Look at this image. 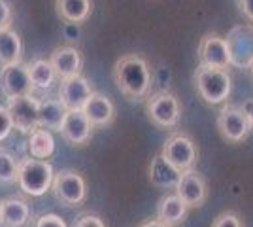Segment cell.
Instances as JSON below:
<instances>
[{
    "mask_svg": "<svg viewBox=\"0 0 253 227\" xmlns=\"http://www.w3.org/2000/svg\"><path fill=\"white\" fill-rule=\"evenodd\" d=\"M199 61L204 66L213 68H229L231 66V55L229 45L221 34H204L199 44Z\"/></svg>",
    "mask_w": 253,
    "mask_h": 227,
    "instance_id": "obj_13",
    "label": "cell"
},
{
    "mask_svg": "<svg viewBox=\"0 0 253 227\" xmlns=\"http://www.w3.org/2000/svg\"><path fill=\"white\" fill-rule=\"evenodd\" d=\"M91 95H93V86L89 84V80L85 76L76 74L61 80L59 100L66 106V110L84 108V104Z\"/></svg>",
    "mask_w": 253,
    "mask_h": 227,
    "instance_id": "obj_14",
    "label": "cell"
},
{
    "mask_svg": "<svg viewBox=\"0 0 253 227\" xmlns=\"http://www.w3.org/2000/svg\"><path fill=\"white\" fill-rule=\"evenodd\" d=\"M227 45L231 55V66L234 68H250L253 63V25H238L227 34Z\"/></svg>",
    "mask_w": 253,
    "mask_h": 227,
    "instance_id": "obj_8",
    "label": "cell"
},
{
    "mask_svg": "<svg viewBox=\"0 0 253 227\" xmlns=\"http://www.w3.org/2000/svg\"><path fill=\"white\" fill-rule=\"evenodd\" d=\"M217 131L223 138L231 144H238L248 138L252 129V119L246 116L240 106L236 104H225L217 114Z\"/></svg>",
    "mask_w": 253,
    "mask_h": 227,
    "instance_id": "obj_7",
    "label": "cell"
},
{
    "mask_svg": "<svg viewBox=\"0 0 253 227\" xmlns=\"http://www.w3.org/2000/svg\"><path fill=\"white\" fill-rule=\"evenodd\" d=\"M31 222V206L25 199L8 197L0 201V224L4 227H27Z\"/></svg>",
    "mask_w": 253,
    "mask_h": 227,
    "instance_id": "obj_17",
    "label": "cell"
},
{
    "mask_svg": "<svg viewBox=\"0 0 253 227\" xmlns=\"http://www.w3.org/2000/svg\"><path fill=\"white\" fill-rule=\"evenodd\" d=\"M57 15L66 23H85L91 17L93 0H55Z\"/></svg>",
    "mask_w": 253,
    "mask_h": 227,
    "instance_id": "obj_20",
    "label": "cell"
},
{
    "mask_svg": "<svg viewBox=\"0 0 253 227\" xmlns=\"http://www.w3.org/2000/svg\"><path fill=\"white\" fill-rule=\"evenodd\" d=\"M238 8L244 17L253 23V0H238Z\"/></svg>",
    "mask_w": 253,
    "mask_h": 227,
    "instance_id": "obj_31",
    "label": "cell"
},
{
    "mask_svg": "<svg viewBox=\"0 0 253 227\" xmlns=\"http://www.w3.org/2000/svg\"><path fill=\"white\" fill-rule=\"evenodd\" d=\"M181 171H178L172 163H169L159 151L149 163V182L161 189H174L179 180Z\"/></svg>",
    "mask_w": 253,
    "mask_h": 227,
    "instance_id": "obj_19",
    "label": "cell"
},
{
    "mask_svg": "<svg viewBox=\"0 0 253 227\" xmlns=\"http://www.w3.org/2000/svg\"><path fill=\"white\" fill-rule=\"evenodd\" d=\"M138 227H169V226H167V224H163L161 220H157V218H155V220H148V222L140 224Z\"/></svg>",
    "mask_w": 253,
    "mask_h": 227,
    "instance_id": "obj_32",
    "label": "cell"
},
{
    "mask_svg": "<svg viewBox=\"0 0 253 227\" xmlns=\"http://www.w3.org/2000/svg\"><path fill=\"white\" fill-rule=\"evenodd\" d=\"M211 227H244V222L242 218L238 216V212L227 210V212H221L211 222Z\"/></svg>",
    "mask_w": 253,
    "mask_h": 227,
    "instance_id": "obj_26",
    "label": "cell"
},
{
    "mask_svg": "<svg viewBox=\"0 0 253 227\" xmlns=\"http://www.w3.org/2000/svg\"><path fill=\"white\" fill-rule=\"evenodd\" d=\"M252 129H253V116H252Z\"/></svg>",
    "mask_w": 253,
    "mask_h": 227,
    "instance_id": "obj_35",
    "label": "cell"
},
{
    "mask_svg": "<svg viewBox=\"0 0 253 227\" xmlns=\"http://www.w3.org/2000/svg\"><path fill=\"white\" fill-rule=\"evenodd\" d=\"M114 82L128 100H144L153 84L151 68L140 55H123L114 65Z\"/></svg>",
    "mask_w": 253,
    "mask_h": 227,
    "instance_id": "obj_1",
    "label": "cell"
},
{
    "mask_svg": "<svg viewBox=\"0 0 253 227\" xmlns=\"http://www.w3.org/2000/svg\"><path fill=\"white\" fill-rule=\"evenodd\" d=\"M240 108L246 112V116H248V118L252 119V116H253V98H252V100H246Z\"/></svg>",
    "mask_w": 253,
    "mask_h": 227,
    "instance_id": "obj_33",
    "label": "cell"
},
{
    "mask_svg": "<svg viewBox=\"0 0 253 227\" xmlns=\"http://www.w3.org/2000/svg\"><path fill=\"white\" fill-rule=\"evenodd\" d=\"M66 116V106L59 98H45L40 100V110H38V127L49 131H59Z\"/></svg>",
    "mask_w": 253,
    "mask_h": 227,
    "instance_id": "obj_22",
    "label": "cell"
},
{
    "mask_svg": "<svg viewBox=\"0 0 253 227\" xmlns=\"http://www.w3.org/2000/svg\"><path fill=\"white\" fill-rule=\"evenodd\" d=\"M49 63L55 68V74L59 80L70 78V76L82 74V66H84V57L80 53V49H76L74 45H59L53 49Z\"/></svg>",
    "mask_w": 253,
    "mask_h": 227,
    "instance_id": "obj_15",
    "label": "cell"
},
{
    "mask_svg": "<svg viewBox=\"0 0 253 227\" xmlns=\"http://www.w3.org/2000/svg\"><path fill=\"white\" fill-rule=\"evenodd\" d=\"M174 191L187 205V208H199L208 199V184H206L204 176L199 171H195V167L179 174V180Z\"/></svg>",
    "mask_w": 253,
    "mask_h": 227,
    "instance_id": "obj_10",
    "label": "cell"
},
{
    "mask_svg": "<svg viewBox=\"0 0 253 227\" xmlns=\"http://www.w3.org/2000/svg\"><path fill=\"white\" fill-rule=\"evenodd\" d=\"M146 114L149 121L159 129H174L181 118L179 98L167 89L151 93L146 97Z\"/></svg>",
    "mask_w": 253,
    "mask_h": 227,
    "instance_id": "obj_4",
    "label": "cell"
},
{
    "mask_svg": "<svg viewBox=\"0 0 253 227\" xmlns=\"http://www.w3.org/2000/svg\"><path fill=\"white\" fill-rule=\"evenodd\" d=\"M6 108H8L11 121H13V129L29 135L31 131H34L38 127L40 100L34 97V95H23V97L8 98Z\"/></svg>",
    "mask_w": 253,
    "mask_h": 227,
    "instance_id": "obj_9",
    "label": "cell"
},
{
    "mask_svg": "<svg viewBox=\"0 0 253 227\" xmlns=\"http://www.w3.org/2000/svg\"><path fill=\"white\" fill-rule=\"evenodd\" d=\"M195 87L206 104L215 106V104H223L231 97L232 78L227 68L199 65V68L195 70Z\"/></svg>",
    "mask_w": 253,
    "mask_h": 227,
    "instance_id": "obj_3",
    "label": "cell"
},
{
    "mask_svg": "<svg viewBox=\"0 0 253 227\" xmlns=\"http://www.w3.org/2000/svg\"><path fill=\"white\" fill-rule=\"evenodd\" d=\"M84 114L87 119L96 127H106L110 123H114L116 119V104L112 102V98H108L102 93L93 91V95L87 98V102L84 104Z\"/></svg>",
    "mask_w": 253,
    "mask_h": 227,
    "instance_id": "obj_16",
    "label": "cell"
},
{
    "mask_svg": "<svg viewBox=\"0 0 253 227\" xmlns=\"http://www.w3.org/2000/svg\"><path fill=\"white\" fill-rule=\"evenodd\" d=\"M161 155L178 171L193 169L199 161V146L187 133H172L161 148Z\"/></svg>",
    "mask_w": 253,
    "mask_h": 227,
    "instance_id": "obj_5",
    "label": "cell"
},
{
    "mask_svg": "<svg viewBox=\"0 0 253 227\" xmlns=\"http://www.w3.org/2000/svg\"><path fill=\"white\" fill-rule=\"evenodd\" d=\"M11 23V8L6 0H0V29L10 27Z\"/></svg>",
    "mask_w": 253,
    "mask_h": 227,
    "instance_id": "obj_30",
    "label": "cell"
},
{
    "mask_svg": "<svg viewBox=\"0 0 253 227\" xmlns=\"http://www.w3.org/2000/svg\"><path fill=\"white\" fill-rule=\"evenodd\" d=\"M29 76L34 89H49L57 80L55 68L49 59H34L29 65Z\"/></svg>",
    "mask_w": 253,
    "mask_h": 227,
    "instance_id": "obj_24",
    "label": "cell"
},
{
    "mask_svg": "<svg viewBox=\"0 0 253 227\" xmlns=\"http://www.w3.org/2000/svg\"><path fill=\"white\" fill-rule=\"evenodd\" d=\"M17 167H19V161L15 159V155L0 148V182L2 184L17 182Z\"/></svg>",
    "mask_w": 253,
    "mask_h": 227,
    "instance_id": "obj_25",
    "label": "cell"
},
{
    "mask_svg": "<svg viewBox=\"0 0 253 227\" xmlns=\"http://www.w3.org/2000/svg\"><path fill=\"white\" fill-rule=\"evenodd\" d=\"M27 148L31 157L36 159H49L55 153V138H53L51 131L43 129V127H36L34 131L29 133V142Z\"/></svg>",
    "mask_w": 253,
    "mask_h": 227,
    "instance_id": "obj_23",
    "label": "cell"
},
{
    "mask_svg": "<svg viewBox=\"0 0 253 227\" xmlns=\"http://www.w3.org/2000/svg\"><path fill=\"white\" fill-rule=\"evenodd\" d=\"M74 227H106L104 220L96 214H84L80 220H76Z\"/></svg>",
    "mask_w": 253,
    "mask_h": 227,
    "instance_id": "obj_29",
    "label": "cell"
},
{
    "mask_svg": "<svg viewBox=\"0 0 253 227\" xmlns=\"http://www.w3.org/2000/svg\"><path fill=\"white\" fill-rule=\"evenodd\" d=\"M250 72H252V78H253V63L250 65Z\"/></svg>",
    "mask_w": 253,
    "mask_h": 227,
    "instance_id": "obj_34",
    "label": "cell"
},
{
    "mask_svg": "<svg viewBox=\"0 0 253 227\" xmlns=\"http://www.w3.org/2000/svg\"><path fill=\"white\" fill-rule=\"evenodd\" d=\"M95 125L87 119L84 110H66L63 123H61V136L72 146H85L87 142L93 138Z\"/></svg>",
    "mask_w": 253,
    "mask_h": 227,
    "instance_id": "obj_12",
    "label": "cell"
},
{
    "mask_svg": "<svg viewBox=\"0 0 253 227\" xmlns=\"http://www.w3.org/2000/svg\"><path fill=\"white\" fill-rule=\"evenodd\" d=\"M0 89L6 95V98L32 95L34 87H32L31 76H29V65L19 61V63H13V65L2 66Z\"/></svg>",
    "mask_w": 253,
    "mask_h": 227,
    "instance_id": "obj_11",
    "label": "cell"
},
{
    "mask_svg": "<svg viewBox=\"0 0 253 227\" xmlns=\"http://www.w3.org/2000/svg\"><path fill=\"white\" fill-rule=\"evenodd\" d=\"M189 208L187 205L179 199V195L174 191V193H167L159 199L157 203V220H161L163 224H167L169 227H178L185 222V216H187Z\"/></svg>",
    "mask_w": 253,
    "mask_h": 227,
    "instance_id": "obj_18",
    "label": "cell"
},
{
    "mask_svg": "<svg viewBox=\"0 0 253 227\" xmlns=\"http://www.w3.org/2000/svg\"><path fill=\"white\" fill-rule=\"evenodd\" d=\"M23 59L21 36L11 27L0 29V66H8L19 63Z\"/></svg>",
    "mask_w": 253,
    "mask_h": 227,
    "instance_id": "obj_21",
    "label": "cell"
},
{
    "mask_svg": "<svg viewBox=\"0 0 253 227\" xmlns=\"http://www.w3.org/2000/svg\"><path fill=\"white\" fill-rule=\"evenodd\" d=\"M53 176L55 171L47 159L25 157L17 167V185L29 197H42L47 193L51 189Z\"/></svg>",
    "mask_w": 253,
    "mask_h": 227,
    "instance_id": "obj_2",
    "label": "cell"
},
{
    "mask_svg": "<svg viewBox=\"0 0 253 227\" xmlns=\"http://www.w3.org/2000/svg\"><path fill=\"white\" fill-rule=\"evenodd\" d=\"M34 227H68L61 216L57 214H42V216L36 220Z\"/></svg>",
    "mask_w": 253,
    "mask_h": 227,
    "instance_id": "obj_28",
    "label": "cell"
},
{
    "mask_svg": "<svg viewBox=\"0 0 253 227\" xmlns=\"http://www.w3.org/2000/svg\"><path fill=\"white\" fill-rule=\"evenodd\" d=\"M51 189L57 201L64 206H80L87 197V184L85 178L72 169H63L53 176Z\"/></svg>",
    "mask_w": 253,
    "mask_h": 227,
    "instance_id": "obj_6",
    "label": "cell"
},
{
    "mask_svg": "<svg viewBox=\"0 0 253 227\" xmlns=\"http://www.w3.org/2000/svg\"><path fill=\"white\" fill-rule=\"evenodd\" d=\"M13 129V121L6 106H0V142L6 140Z\"/></svg>",
    "mask_w": 253,
    "mask_h": 227,
    "instance_id": "obj_27",
    "label": "cell"
}]
</instances>
